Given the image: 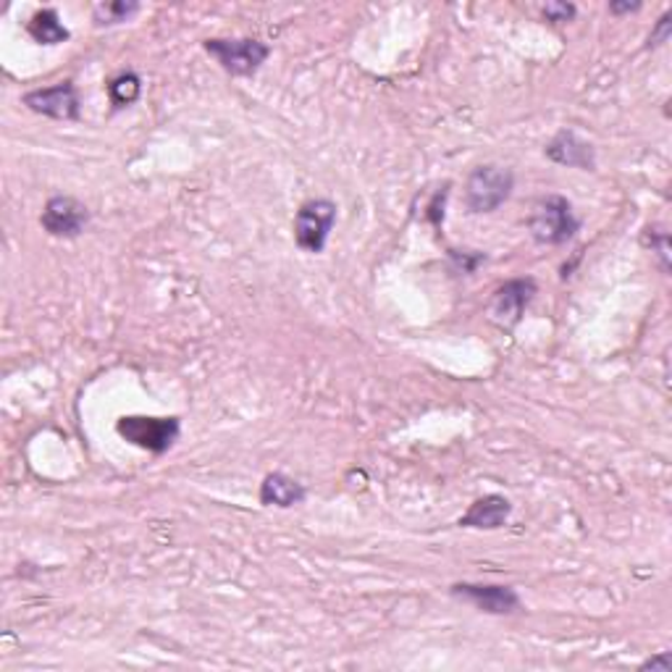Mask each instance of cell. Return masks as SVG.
Returning a JSON list of instances; mask_svg holds the SVG:
<instances>
[{
  "label": "cell",
  "instance_id": "obj_12",
  "mask_svg": "<svg viewBox=\"0 0 672 672\" xmlns=\"http://www.w3.org/2000/svg\"><path fill=\"white\" fill-rule=\"evenodd\" d=\"M305 497V486L294 481L286 473H268L264 484H260V504H264V508L290 510L294 504H303Z\"/></svg>",
  "mask_w": 672,
  "mask_h": 672
},
{
  "label": "cell",
  "instance_id": "obj_7",
  "mask_svg": "<svg viewBox=\"0 0 672 672\" xmlns=\"http://www.w3.org/2000/svg\"><path fill=\"white\" fill-rule=\"evenodd\" d=\"M40 223L50 236H59V240H76V236H82V232L87 229L89 210L87 205L76 200V197L56 195L45 203Z\"/></svg>",
  "mask_w": 672,
  "mask_h": 672
},
{
  "label": "cell",
  "instance_id": "obj_1",
  "mask_svg": "<svg viewBox=\"0 0 672 672\" xmlns=\"http://www.w3.org/2000/svg\"><path fill=\"white\" fill-rule=\"evenodd\" d=\"M528 229L534 242L547 247H560L575 240L581 221L575 216L573 203L562 195H547L534 205V213L528 219Z\"/></svg>",
  "mask_w": 672,
  "mask_h": 672
},
{
  "label": "cell",
  "instance_id": "obj_9",
  "mask_svg": "<svg viewBox=\"0 0 672 672\" xmlns=\"http://www.w3.org/2000/svg\"><path fill=\"white\" fill-rule=\"evenodd\" d=\"M452 597L473 604L478 612L486 614H515L523 610L521 597L512 586L497 584H454Z\"/></svg>",
  "mask_w": 672,
  "mask_h": 672
},
{
  "label": "cell",
  "instance_id": "obj_14",
  "mask_svg": "<svg viewBox=\"0 0 672 672\" xmlns=\"http://www.w3.org/2000/svg\"><path fill=\"white\" fill-rule=\"evenodd\" d=\"M139 95H143V80H139V74L121 72L108 82V98H111L113 111L130 108L132 102L139 100Z\"/></svg>",
  "mask_w": 672,
  "mask_h": 672
},
{
  "label": "cell",
  "instance_id": "obj_3",
  "mask_svg": "<svg viewBox=\"0 0 672 672\" xmlns=\"http://www.w3.org/2000/svg\"><path fill=\"white\" fill-rule=\"evenodd\" d=\"M203 48L205 53L221 63L223 72L232 76H253L271 56V48L266 42L253 40V37H240V40L213 37V40H205Z\"/></svg>",
  "mask_w": 672,
  "mask_h": 672
},
{
  "label": "cell",
  "instance_id": "obj_5",
  "mask_svg": "<svg viewBox=\"0 0 672 672\" xmlns=\"http://www.w3.org/2000/svg\"><path fill=\"white\" fill-rule=\"evenodd\" d=\"M337 223V205L323 197L307 200L300 205L297 216H294V242L303 253H323L326 242H329L331 229Z\"/></svg>",
  "mask_w": 672,
  "mask_h": 672
},
{
  "label": "cell",
  "instance_id": "obj_11",
  "mask_svg": "<svg viewBox=\"0 0 672 672\" xmlns=\"http://www.w3.org/2000/svg\"><path fill=\"white\" fill-rule=\"evenodd\" d=\"M512 515L510 499L499 494H486L471 504V510L460 517V528H476V530H497L508 523Z\"/></svg>",
  "mask_w": 672,
  "mask_h": 672
},
{
  "label": "cell",
  "instance_id": "obj_10",
  "mask_svg": "<svg viewBox=\"0 0 672 672\" xmlns=\"http://www.w3.org/2000/svg\"><path fill=\"white\" fill-rule=\"evenodd\" d=\"M543 156L557 166H567V169L597 171V152H594V145L573 130L557 132L547 143V147H543Z\"/></svg>",
  "mask_w": 672,
  "mask_h": 672
},
{
  "label": "cell",
  "instance_id": "obj_13",
  "mask_svg": "<svg viewBox=\"0 0 672 672\" xmlns=\"http://www.w3.org/2000/svg\"><path fill=\"white\" fill-rule=\"evenodd\" d=\"M27 32L37 45H61L69 42V37H72V32L63 27L56 9H40L37 14H32L27 22Z\"/></svg>",
  "mask_w": 672,
  "mask_h": 672
},
{
  "label": "cell",
  "instance_id": "obj_20",
  "mask_svg": "<svg viewBox=\"0 0 672 672\" xmlns=\"http://www.w3.org/2000/svg\"><path fill=\"white\" fill-rule=\"evenodd\" d=\"M636 11H642V3H620V0H614V3H610V14L612 16L636 14Z\"/></svg>",
  "mask_w": 672,
  "mask_h": 672
},
{
  "label": "cell",
  "instance_id": "obj_6",
  "mask_svg": "<svg viewBox=\"0 0 672 672\" xmlns=\"http://www.w3.org/2000/svg\"><path fill=\"white\" fill-rule=\"evenodd\" d=\"M536 292H539V286L530 277L504 281L489 303L491 321L502 326V329H515L523 321V316H526L528 305L534 303Z\"/></svg>",
  "mask_w": 672,
  "mask_h": 672
},
{
  "label": "cell",
  "instance_id": "obj_8",
  "mask_svg": "<svg viewBox=\"0 0 672 672\" xmlns=\"http://www.w3.org/2000/svg\"><path fill=\"white\" fill-rule=\"evenodd\" d=\"M22 100L32 113H40V117H48L56 121L80 119L82 106H80V95H76V87L72 80L59 82V85H53V87L32 89V93L24 95Z\"/></svg>",
  "mask_w": 672,
  "mask_h": 672
},
{
  "label": "cell",
  "instance_id": "obj_16",
  "mask_svg": "<svg viewBox=\"0 0 672 672\" xmlns=\"http://www.w3.org/2000/svg\"><path fill=\"white\" fill-rule=\"evenodd\" d=\"M642 245L646 249H651V255L657 258L659 268H662V273H670V234L664 232V227H646L644 236H642Z\"/></svg>",
  "mask_w": 672,
  "mask_h": 672
},
{
  "label": "cell",
  "instance_id": "obj_19",
  "mask_svg": "<svg viewBox=\"0 0 672 672\" xmlns=\"http://www.w3.org/2000/svg\"><path fill=\"white\" fill-rule=\"evenodd\" d=\"M638 670H659V672H670L672 670V657L668 655V651H659V655L649 657L646 662L638 664Z\"/></svg>",
  "mask_w": 672,
  "mask_h": 672
},
{
  "label": "cell",
  "instance_id": "obj_18",
  "mask_svg": "<svg viewBox=\"0 0 672 672\" xmlns=\"http://www.w3.org/2000/svg\"><path fill=\"white\" fill-rule=\"evenodd\" d=\"M672 35V22H670V14H662V19L657 22V27L651 29L649 35V45L646 48H659V45H664L670 40Z\"/></svg>",
  "mask_w": 672,
  "mask_h": 672
},
{
  "label": "cell",
  "instance_id": "obj_17",
  "mask_svg": "<svg viewBox=\"0 0 672 672\" xmlns=\"http://www.w3.org/2000/svg\"><path fill=\"white\" fill-rule=\"evenodd\" d=\"M541 14L549 24H567L575 19V5L573 3H547Z\"/></svg>",
  "mask_w": 672,
  "mask_h": 672
},
{
  "label": "cell",
  "instance_id": "obj_2",
  "mask_svg": "<svg viewBox=\"0 0 672 672\" xmlns=\"http://www.w3.org/2000/svg\"><path fill=\"white\" fill-rule=\"evenodd\" d=\"M512 190H515V174L508 166L484 163L471 171L468 182H465V208L471 213H494L510 200Z\"/></svg>",
  "mask_w": 672,
  "mask_h": 672
},
{
  "label": "cell",
  "instance_id": "obj_15",
  "mask_svg": "<svg viewBox=\"0 0 672 672\" xmlns=\"http://www.w3.org/2000/svg\"><path fill=\"white\" fill-rule=\"evenodd\" d=\"M139 11L137 0H108V3H98L93 9V22L98 27H113V24H124Z\"/></svg>",
  "mask_w": 672,
  "mask_h": 672
},
{
  "label": "cell",
  "instance_id": "obj_4",
  "mask_svg": "<svg viewBox=\"0 0 672 672\" xmlns=\"http://www.w3.org/2000/svg\"><path fill=\"white\" fill-rule=\"evenodd\" d=\"M117 431L121 439L130 444L139 447V450L163 454L176 444L179 433H182V424L179 418H147V415H124L117 424Z\"/></svg>",
  "mask_w": 672,
  "mask_h": 672
}]
</instances>
